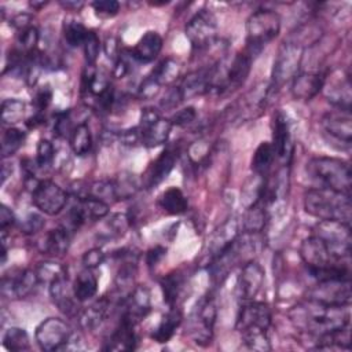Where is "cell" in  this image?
<instances>
[{"label":"cell","mask_w":352,"mask_h":352,"mask_svg":"<svg viewBox=\"0 0 352 352\" xmlns=\"http://www.w3.org/2000/svg\"><path fill=\"white\" fill-rule=\"evenodd\" d=\"M217 316V307L213 294L205 296L197 305L191 320L190 334L195 344L206 346L210 344L213 337V326Z\"/></svg>","instance_id":"obj_8"},{"label":"cell","mask_w":352,"mask_h":352,"mask_svg":"<svg viewBox=\"0 0 352 352\" xmlns=\"http://www.w3.org/2000/svg\"><path fill=\"white\" fill-rule=\"evenodd\" d=\"M136 346L135 323L121 315V319L106 341L107 351H133Z\"/></svg>","instance_id":"obj_23"},{"label":"cell","mask_w":352,"mask_h":352,"mask_svg":"<svg viewBox=\"0 0 352 352\" xmlns=\"http://www.w3.org/2000/svg\"><path fill=\"white\" fill-rule=\"evenodd\" d=\"M184 100L183 98V94H182V89L180 87H172L166 91V94L164 95L162 100H161V106L164 109H175Z\"/></svg>","instance_id":"obj_54"},{"label":"cell","mask_w":352,"mask_h":352,"mask_svg":"<svg viewBox=\"0 0 352 352\" xmlns=\"http://www.w3.org/2000/svg\"><path fill=\"white\" fill-rule=\"evenodd\" d=\"M89 195L104 202L116 201L113 180H98L89 186Z\"/></svg>","instance_id":"obj_49"},{"label":"cell","mask_w":352,"mask_h":352,"mask_svg":"<svg viewBox=\"0 0 352 352\" xmlns=\"http://www.w3.org/2000/svg\"><path fill=\"white\" fill-rule=\"evenodd\" d=\"M304 209L319 221H338L351 226V195L329 188L315 187L304 194Z\"/></svg>","instance_id":"obj_3"},{"label":"cell","mask_w":352,"mask_h":352,"mask_svg":"<svg viewBox=\"0 0 352 352\" xmlns=\"http://www.w3.org/2000/svg\"><path fill=\"white\" fill-rule=\"evenodd\" d=\"M265 183H267L265 176L258 173H254L245 182L241 190V202L245 208H249L263 201L264 192H265Z\"/></svg>","instance_id":"obj_30"},{"label":"cell","mask_w":352,"mask_h":352,"mask_svg":"<svg viewBox=\"0 0 352 352\" xmlns=\"http://www.w3.org/2000/svg\"><path fill=\"white\" fill-rule=\"evenodd\" d=\"M300 256L304 264L307 265L309 274L320 271L329 265H333L338 261H349L340 260L334 257L329 245L316 234L305 238L300 246Z\"/></svg>","instance_id":"obj_12"},{"label":"cell","mask_w":352,"mask_h":352,"mask_svg":"<svg viewBox=\"0 0 352 352\" xmlns=\"http://www.w3.org/2000/svg\"><path fill=\"white\" fill-rule=\"evenodd\" d=\"M3 345L12 352H22L30 348L29 336L22 327H10L3 336Z\"/></svg>","instance_id":"obj_40"},{"label":"cell","mask_w":352,"mask_h":352,"mask_svg":"<svg viewBox=\"0 0 352 352\" xmlns=\"http://www.w3.org/2000/svg\"><path fill=\"white\" fill-rule=\"evenodd\" d=\"M264 270L256 261L250 260L241 267V274L238 276V293L245 301L253 300L261 290L264 283Z\"/></svg>","instance_id":"obj_17"},{"label":"cell","mask_w":352,"mask_h":352,"mask_svg":"<svg viewBox=\"0 0 352 352\" xmlns=\"http://www.w3.org/2000/svg\"><path fill=\"white\" fill-rule=\"evenodd\" d=\"M158 205L169 214H182L188 208L187 198L177 187H169L165 190L158 199Z\"/></svg>","instance_id":"obj_32"},{"label":"cell","mask_w":352,"mask_h":352,"mask_svg":"<svg viewBox=\"0 0 352 352\" xmlns=\"http://www.w3.org/2000/svg\"><path fill=\"white\" fill-rule=\"evenodd\" d=\"M15 224V216L12 213V210L6 206V205H1L0 208V230H1V234H6L7 230L10 227H12Z\"/></svg>","instance_id":"obj_58"},{"label":"cell","mask_w":352,"mask_h":352,"mask_svg":"<svg viewBox=\"0 0 352 352\" xmlns=\"http://www.w3.org/2000/svg\"><path fill=\"white\" fill-rule=\"evenodd\" d=\"M175 164H176V154L172 150H164L147 169L143 184L147 188L157 187L161 182H164L168 177Z\"/></svg>","instance_id":"obj_25"},{"label":"cell","mask_w":352,"mask_h":352,"mask_svg":"<svg viewBox=\"0 0 352 352\" xmlns=\"http://www.w3.org/2000/svg\"><path fill=\"white\" fill-rule=\"evenodd\" d=\"M292 323L316 338L349 326V305H327L312 298L294 305L289 311Z\"/></svg>","instance_id":"obj_1"},{"label":"cell","mask_w":352,"mask_h":352,"mask_svg":"<svg viewBox=\"0 0 352 352\" xmlns=\"http://www.w3.org/2000/svg\"><path fill=\"white\" fill-rule=\"evenodd\" d=\"M116 201H124L132 198L140 188V180L131 172H122L113 180Z\"/></svg>","instance_id":"obj_34"},{"label":"cell","mask_w":352,"mask_h":352,"mask_svg":"<svg viewBox=\"0 0 352 352\" xmlns=\"http://www.w3.org/2000/svg\"><path fill=\"white\" fill-rule=\"evenodd\" d=\"M349 346H351L349 326L318 337V345H316L318 349H349Z\"/></svg>","instance_id":"obj_37"},{"label":"cell","mask_w":352,"mask_h":352,"mask_svg":"<svg viewBox=\"0 0 352 352\" xmlns=\"http://www.w3.org/2000/svg\"><path fill=\"white\" fill-rule=\"evenodd\" d=\"M25 142V132L18 128L10 126L4 131L1 138V157L3 160L14 155Z\"/></svg>","instance_id":"obj_42"},{"label":"cell","mask_w":352,"mask_h":352,"mask_svg":"<svg viewBox=\"0 0 352 352\" xmlns=\"http://www.w3.org/2000/svg\"><path fill=\"white\" fill-rule=\"evenodd\" d=\"M243 232L260 234L265 226V204L260 201L249 208H246L245 216L241 221Z\"/></svg>","instance_id":"obj_33"},{"label":"cell","mask_w":352,"mask_h":352,"mask_svg":"<svg viewBox=\"0 0 352 352\" xmlns=\"http://www.w3.org/2000/svg\"><path fill=\"white\" fill-rule=\"evenodd\" d=\"M241 228L242 224L238 217H230L212 234L206 250L208 263L219 256L223 250H226L238 238V235L241 234Z\"/></svg>","instance_id":"obj_18"},{"label":"cell","mask_w":352,"mask_h":352,"mask_svg":"<svg viewBox=\"0 0 352 352\" xmlns=\"http://www.w3.org/2000/svg\"><path fill=\"white\" fill-rule=\"evenodd\" d=\"M131 226V219L125 213H114L106 223V238L122 236Z\"/></svg>","instance_id":"obj_44"},{"label":"cell","mask_w":352,"mask_h":352,"mask_svg":"<svg viewBox=\"0 0 352 352\" xmlns=\"http://www.w3.org/2000/svg\"><path fill=\"white\" fill-rule=\"evenodd\" d=\"M122 316L128 318L135 324L144 319L151 311L150 290L146 286L133 287L124 298Z\"/></svg>","instance_id":"obj_20"},{"label":"cell","mask_w":352,"mask_h":352,"mask_svg":"<svg viewBox=\"0 0 352 352\" xmlns=\"http://www.w3.org/2000/svg\"><path fill=\"white\" fill-rule=\"evenodd\" d=\"M184 32L191 47L197 51H204L216 41V18L210 11L201 10L187 22Z\"/></svg>","instance_id":"obj_9"},{"label":"cell","mask_w":352,"mask_h":352,"mask_svg":"<svg viewBox=\"0 0 352 352\" xmlns=\"http://www.w3.org/2000/svg\"><path fill=\"white\" fill-rule=\"evenodd\" d=\"M37 275H38V279L40 282H47L48 285L51 282H54L55 279H59L62 276H66V270L65 267H62L60 264H56V263H51V261H47V263H41L37 268Z\"/></svg>","instance_id":"obj_46"},{"label":"cell","mask_w":352,"mask_h":352,"mask_svg":"<svg viewBox=\"0 0 352 352\" xmlns=\"http://www.w3.org/2000/svg\"><path fill=\"white\" fill-rule=\"evenodd\" d=\"M184 285V278L179 271H173L166 274L162 279H161V290H162V296H164V302L170 308L175 307L182 289Z\"/></svg>","instance_id":"obj_35"},{"label":"cell","mask_w":352,"mask_h":352,"mask_svg":"<svg viewBox=\"0 0 352 352\" xmlns=\"http://www.w3.org/2000/svg\"><path fill=\"white\" fill-rule=\"evenodd\" d=\"M60 4L67 10H78L80 7H82L81 1H60Z\"/></svg>","instance_id":"obj_62"},{"label":"cell","mask_w":352,"mask_h":352,"mask_svg":"<svg viewBox=\"0 0 352 352\" xmlns=\"http://www.w3.org/2000/svg\"><path fill=\"white\" fill-rule=\"evenodd\" d=\"M55 158V148L54 144L47 140V139H41L37 143V148H36V166L40 169L48 168L52 161Z\"/></svg>","instance_id":"obj_45"},{"label":"cell","mask_w":352,"mask_h":352,"mask_svg":"<svg viewBox=\"0 0 352 352\" xmlns=\"http://www.w3.org/2000/svg\"><path fill=\"white\" fill-rule=\"evenodd\" d=\"M104 52L107 55V58L113 59L114 62L117 60V58L120 56V45H118V40L114 37H107L106 43H104Z\"/></svg>","instance_id":"obj_61"},{"label":"cell","mask_w":352,"mask_h":352,"mask_svg":"<svg viewBox=\"0 0 352 352\" xmlns=\"http://www.w3.org/2000/svg\"><path fill=\"white\" fill-rule=\"evenodd\" d=\"M91 6L99 18H113L120 11V3L116 0H96Z\"/></svg>","instance_id":"obj_50"},{"label":"cell","mask_w":352,"mask_h":352,"mask_svg":"<svg viewBox=\"0 0 352 352\" xmlns=\"http://www.w3.org/2000/svg\"><path fill=\"white\" fill-rule=\"evenodd\" d=\"M40 283L36 270H21L12 275H4L1 279V293L6 297L22 298L29 296Z\"/></svg>","instance_id":"obj_15"},{"label":"cell","mask_w":352,"mask_h":352,"mask_svg":"<svg viewBox=\"0 0 352 352\" xmlns=\"http://www.w3.org/2000/svg\"><path fill=\"white\" fill-rule=\"evenodd\" d=\"M82 47H84V56H85L87 65H94L99 56L100 47H102L99 36L96 34L95 30H88L85 40L82 43Z\"/></svg>","instance_id":"obj_47"},{"label":"cell","mask_w":352,"mask_h":352,"mask_svg":"<svg viewBox=\"0 0 352 352\" xmlns=\"http://www.w3.org/2000/svg\"><path fill=\"white\" fill-rule=\"evenodd\" d=\"M271 326V309L261 301H248L241 307L236 316V330L242 341L252 351H270L271 344L267 331Z\"/></svg>","instance_id":"obj_2"},{"label":"cell","mask_w":352,"mask_h":352,"mask_svg":"<svg viewBox=\"0 0 352 352\" xmlns=\"http://www.w3.org/2000/svg\"><path fill=\"white\" fill-rule=\"evenodd\" d=\"M275 158L272 144L270 142H261L252 157V170L258 175H265Z\"/></svg>","instance_id":"obj_39"},{"label":"cell","mask_w":352,"mask_h":352,"mask_svg":"<svg viewBox=\"0 0 352 352\" xmlns=\"http://www.w3.org/2000/svg\"><path fill=\"white\" fill-rule=\"evenodd\" d=\"M38 37H40L38 30L32 25L29 28L21 30L19 36H18V44H19L18 50H21L25 54H30V52L36 51Z\"/></svg>","instance_id":"obj_48"},{"label":"cell","mask_w":352,"mask_h":352,"mask_svg":"<svg viewBox=\"0 0 352 352\" xmlns=\"http://www.w3.org/2000/svg\"><path fill=\"white\" fill-rule=\"evenodd\" d=\"M44 227V219L41 214L38 213H30L28 214L26 219H23V221L21 223V230L22 232L32 235L38 232L41 228Z\"/></svg>","instance_id":"obj_52"},{"label":"cell","mask_w":352,"mask_h":352,"mask_svg":"<svg viewBox=\"0 0 352 352\" xmlns=\"http://www.w3.org/2000/svg\"><path fill=\"white\" fill-rule=\"evenodd\" d=\"M279 30L280 16L278 12L267 8L254 11L246 21V45L243 50L256 58L279 34Z\"/></svg>","instance_id":"obj_5"},{"label":"cell","mask_w":352,"mask_h":352,"mask_svg":"<svg viewBox=\"0 0 352 352\" xmlns=\"http://www.w3.org/2000/svg\"><path fill=\"white\" fill-rule=\"evenodd\" d=\"M50 296L52 302L66 315H72L76 311V298L73 289H69L67 276H62L50 283Z\"/></svg>","instance_id":"obj_28"},{"label":"cell","mask_w":352,"mask_h":352,"mask_svg":"<svg viewBox=\"0 0 352 352\" xmlns=\"http://www.w3.org/2000/svg\"><path fill=\"white\" fill-rule=\"evenodd\" d=\"M74 126H72V121H70V116L67 111L65 113H59L56 116V121H55V125H54V131H55V135L59 136V138H66L72 135Z\"/></svg>","instance_id":"obj_51"},{"label":"cell","mask_w":352,"mask_h":352,"mask_svg":"<svg viewBox=\"0 0 352 352\" xmlns=\"http://www.w3.org/2000/svg\"><path fill=\"white\" fill-rule=\"evenodd\" d=\"M165 253H166V249L162 248V246H154V248H151V249L147 252V254H146V263H147V265H148V267L157 265V264L162 260V257L165 256Z\"/></svg>","instance_id":"obj_60"},{"label":"cell","mask_w":352,"mask_h":352,"mask_svg":"<svg viewBox=\"0 0 352 352\" xmlns=\"http://www.w3.org/2000/svg\"><path fill=\"white\" fill-rule=\"evenodd\" d=\"M322 128L331 139L349 146L352 142L351 110L338 109L326 113L322 118Z\"/></svg>","instance_id":"obj_16"},{"label":"cell","mask_w":352,"mask_h":352,"mask_svg":"<svg viewBox=\"0 0 352 352\" xmlns=\"http://www.w3.org/2000/svg\"><path fill=\"white\" fill-rule=\"evenodd\" d=\"M73 294H74V298L78 301V302H84V301H88L91 300L96 292H98V278L95 276V274L92 272V270H88L85 268L84 271H81L74 282H73Z\"/></svg>","instance_id":"obj_29"},{"label":"cell","mask_w":352,"mask_h":352,"mask_svg":"<svg viewBox=\"0 0 352 352\" xmlns=\"http://www.w3.org/2000/svg\"><path fill=\"white\" fill-rule=\"evenodd\" d=\"M197 118V111L194 107L188 106L186 109H182L179 111L175 113V116L170 118L172 125H177V126H184L191 124L194 120Z\"/></svg>","instance_id":"obj_57"},{"label":"cell","mask_w":352,"mask_h":352,"mask_svg":"<svg viewBox=\"0 0 352 352\" xmlns=\"http://www.w3.org/2000/svg\"><path fill=\"white\" fill-rule=\"evenodd\" d=\"M69 140L72 151L78 157L88 154L92 148V135L89 126L85 122H81L74 126Z\"/></svg>","instance_id":"obj_36"},{"label":"cell","mask_w":352,"mask_h":352,"mask_svg":"<svg viewBox=\"0 0 352 352\" xmlns=\"http://www.w3.org/2000/svg\"><path fill=\"white\" fill-rule=\"evenodd\" d=\"M47 4V1H30V6L34 8V10H40L41 7H44Z\"/></svg>","instance_id":"obj_63"},{"label":"cell","mask_w":352,"mask_h":352,"mask_svg":"<svg viewBox=\"0 0 352 352\" xmlns=\"http://www.w3.org/2000/svg\"><path fill=\"white\" fill-rule=\"evenodd\" d=\"M172 126L170 120L161 117L155 109H143L139 124L140 143L148 148L164 144L170 135Z\"/></svg>","instance_id":"obj_10"},{"label":"cell","mask_w":352,"mask_h":352,"mask_svg":"<svg viewBox=\"0 0 352 352\" xmlns=\"http://www.w3.org/2000/svg\"><path fill=\"white\" fill-rule=\"evenodd\" d=\"M307 175L316 187L351 195V168L340 158L315 157L307 164Z\"/></svg>","instance_id":"obj_4"},{"label":"cell","mask_w":352,"mask_h":352,"mask_svg":"<svg viewBox=\"0 0 352 352\" xmlns=\"http://www.w3.org/2000/svg\"><path fill=\"white\" fill-rule=\"evenodd\" d=\"M87 33H88V29L76 19H69V21H65L63 23V37L70 47L82 45Z\"/></svg>","instance_id":"obj_43"},{"label":"cell","mask_w":352,"mask_h":352,"mask_svg":"<svg viewBox=\"0 0 352 352\" xmlns=\"http://www.w3.org/2000/svg\"><path fill=\"white\" fill-rule=\"evenodd\" d=\"M272 92L274 91L270 87V82H261L256 85L236 103L234 117L242 122L258 117L267 107Z\"/></svg>","instance_id":"obj_13"},{"label":"cell","mask_w":352,"mask_h":352,"mask_svg":"<svg viewBox=\"0 0 352 352\" xmlns=\"http://www.w3.org/2000/svg\"><path fill=\"white\" fill-rule=\"evenodd\" d=\"M110 305H111V301L106 297H102L100 300L95 301L89 307L84 308L78 315V322L81 327L89 331H94L98 327H100L109 315Z\"/></svg>","instance_id":"obj_26"},{"label":"cell","mask_w":352,"mask_h":352,"mask_svg":"<svg viewBox=\"0 0 352 352\" xmlns=\"http://www.w3.org/2000/svg\"><path fill=\"white\" fill-rule=\"evenodd\" d=\"M162 37L157 32L148 30L139 38L136 45L129 51L132 58L138 63H148L158 56V54L162 50Z\"/></svg>","instance_id":"obj_24"},{"label":"cell","mask_w":352,"mask_h":352,"mask_svg":"<svg viewBox=\"0 0 352 352\" xmlns=\"http://www.w3.org/2000/svg\"><path fill=\"white\" fill-rule=\"evenodd\" d=\"M36 342L43 351H58L67 348L74 338L72 326L60 318H47L36 329Z\"/></svg>","instance_id":"obj_7"},{"label":"cell","mask_w":352,"mask_h":352,"mask_svg":"<svg viewBox=\"0 0 352 352\" xmlns=\"http://www.w3.org/2000/svg\"><path fill=\"white\" fill-rule=\"evenodd\" d=\"M120 139H121V143L125 146H136L138 143H140L139 126H133L126 131H122L120 135Z\"/></svg>","instance_id":"obj_59"},{"label":"cell","mask_w":352,"mask_h":352,"mask_svg":"<svg viewBox=\"0 0 352 352\" xmlns=\"http://www.w3.org/2000/svg\"><path fill=\"white\" fill-rule=\"evenodd\" d=\"M323 89H324L326 98L334 106L342 110H351L352 94H351V80L348 74H344L342 72L333 73L329 81L324 78Z\"/></svg>","instance_id":"obj_19"},{"label":"cell","mask_w":352,"mask_h":352,"mask_svg":"<svg viewBox=\"0 0 352 352\" xmlns=\"http://www.w3.org/2000/svg\"><path fill=\"white\" fill-rule=\"evenodd\" d=\"M308 298L316 300L327 305H349L351 279L318 282V285L309 292Z\"/></svg>","instance_id":"obj_14"},{"label":"cell","mask_w":352,"mask_h":352,"mask_svg":"<svg viewBox=\"0 0 352 352\" xmlns=\"http://www.w3.org/2000/svg\"><path fill=\"white\" fill-rule=\"evenodd\" d=\"M106 256L104 253L102 252V249L99 248H92L89 250H87L82 256V264H84V268H88V270H95L98 268L100 264H103Z\"/></svg>","instance_id":"obj_53"},{"label":"cell","mask_w":352,"mask_h":352,"mask_svg":"<svg viewBox=\"0 0 352 352\" xmlns=\"http://www.w3.org/2000/svg\"><path fill=\"white\" fill-rule=\"evenodd\" d=\"M72 232L67 231L65 227L59 226L58 228L51 230L41 242V252L54 257H62L67 253L70 241H72Z\"/></svg>","instance_id":"obj_27"},{"label":"cell","mask_w":352,"mask_h":352,"mask_svg":"<svg viewBox=\"0 0 352 352\" xmlns=\"http://www.w3.org/2000/svg\"><path fill=\"white\" fill-rule=\"evenodd\" d=\"M180 73V65L172 58H166L162 62H160L150 76L162 87V85H169L172 84Z\"/></svg>","instance_id":"obj_38"},{"label":"cell","mask_w":352,"mask_h":352,"mask_svg":"<svg viewBox=\"0 0 352 352\" xmlns=\"http://www.w3.org/2000/svg\"><path fill=\"white\" fill-rule=\"evenodd\" d=\"M324 78L326 77L320 73H298L292 80V95L298 100H311L323 89Z\"/></svg>","instance_id":"obj_22"},{"label":"cell","mask_w":352,"mask_h":352,"mask_svg":"<svg viewBox=\"0 0 352 352\" xmlns=\"http://www.w3.org/2000/svg\"><path fill=\"white\" fill-rule=\"evenodd\" d=\"M272 148L275 157L280 161L289 162L292 157V138L290 128L286 117L282 113H276L272 121Z\"/></svg>","instance_id":"obj_21"},{"label":"cell","mask_w":352,"mask_h":352,"mask_svg":"<svg viewBox=\"0 0 352 352\" xmlns=\"http://www.w3.org/2000/svg\"><path fill=\"white\" fill-rule=\"evenodd\" d=\"M33 205L47 216L59 214L67 205V192L51 180H40L32 191Z\"/></svg>","instance_id":"obj_11"},{"label":"cell","mask_w":352,"mask_h":352,"mask_svg":"<svg viewBox=\"0 0 352 352\" xmlns=\"http://www.w3.org/2000/svg\"><path fill=\"white\" fill-rule=\"evenodd\" d=\"M23 116H25V103L22 100L15 98L3 100L1 109H0V117L3 124L12 126L14 124L22 121Z\"/></svg>","instance_id":"obj_41"},{"label":"cell","mask_w":352,"mask_h":352,"mask_svg":"<svg viewBox=\"0 0 352 352\" xmlns=\"http://www.w3.org/2000/svg\"><path fill=\"white\" fill-rule=\"evenodd\" d=\"M302 52L304 48L292 41L282 44L272 67V78L270 82L272 91L279 89L285 82L292 81L298 74Z\"/></svg>","instance_id":"obj_6"},{"label":"cell","mask_w":352,"mask_h":352,"mask_svg":"<svg viewBox=\"0 0 352 352\" xmlns=\"http://www.w3.org/2000/svg\"><path fill=\"white\" fill-rule=\"evenodd\" d=\"M180 322H182V312L177 308L170 307L169 311L162 316L157 329H154L151 338L157 342L169 341L175 334V330L179 327Z\"/></svg>","instance_id":"obj_31"},{"label":"cell","mask_w":352,"mask_h":352,"mask_svg":"<svg viewBox=\"0 0 352 352\" xmlns=\"http://www.w3.org/2000/svg\"><path fill=\"white\" fill-rule=\"evenodd\" d=\"M51 99H52V89L50 87H43L41 89H38L33 100L36 113L43 114V111H45V109L50 106Z\"/></svg>","instance_id":"obj_56"},{"label":"cell","mask_w":352,"mask_h":352,"mask_svg":"<svg viewBox=\"0 0 352 352\" xmlns=\"http://www.w3.org/2000/svg\"><path fill=\"white\" fill-rule=\"evenodd\" d=\"M160 89H161V85L148 74V76L142 81L138 94H139V96H140L142 99H151L153 96H155V95L160 92Z\"/></svg>","instance_id":"obj_55"}]
</instances>
